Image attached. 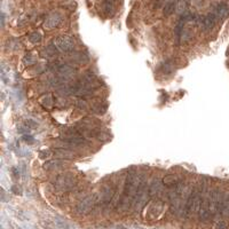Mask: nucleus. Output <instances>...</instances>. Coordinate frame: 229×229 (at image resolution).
Listing matches in <instances>:
<instances>
[{"label": "nucleus", "instance_id": "nucleus-21", "mask_svg": "<svg viewBox=\"0 0 229 229\" xmlns=\"http://www.w3.org/2000/svg\"><path fill=\"white\" fill-rule=\"evenodd\" d=\"M76 105H77L79 109H86L87 108V104H86V102H85L84 100H78V101L76 102Z\"/></svg>", "mask_w": 229, "mask_h": 229}, {"label": "nucleus", "instance_id": "nucleus-17", "mask_svg": "<svg viewBox=\"0 0 229 229\" xmlns=\"http://www.w3.org/2000/svg\"><path fill=\"white\" fill-rule=\"evenodd\" d=\"M175 9H176V2L169 1V2H167V4L165 5V7H164V15H165V16H169L171 14H173V12H174Z\"/></svg>", "mask_w": 229, "mask_h": 229}, {"label": "nucleus", "instance_id": "nucleus-18", "mask_svg": "<svg viewBox=\"0 0 229 229\" xmlns=\"http://www.w3.org/2000/svg\"><path fill=\"white\" fill-rule=\"evenodd\" d=\"M36 62H37V57L33 54H31V53H28V54L24 56V59H23V63L28 66L35 64Z\"/></svg>", "mask_w": 229, "mask_h": 229}, {"label": "nucleus", "instance_id": "nucleus-3", "mask_svg": "<svg viewBox=\"0 0 229 229\" xmlns=\"http://www.w3.org/2000/svg\"><path fill=\"white\" fill-rule=\"evenodd\" d=\"M53 44L55 45V47L57 48V50L63 52V53H68L71 52L75 47V42H73L72 38H70L69 36H60L57 38H55Z\"/></svg>", "mask_w": 229, "mask_h": 229}, {"label": "nucleus", "instance_id": "nucleus-10", "mask_svg": "<svg viewBox=\"0 0 229 229\" xmlns=\"http://www.w3.org/2000/svg\"><path fill=\"white\" fill-rule=\"evenodd\" d=\"M101 7H102V11L105 13L107 15H109V16L114 15V2H112V0H104L102 2V5H101Z\"/></svg>", "mask_w": 229, "mask_h": 229}, {"label": "nucleus", "instance_id": "nucleus-5", "mask_svg": "<svg viewBox=\"0 0 229 229\" xmlns=\"http://www.w3.org/2000/svg\"><path fill=\"white\" fill-rule=\"evenodd\" d=\"M95 204V200H94V197H86L84 198L81 202H79V204L77 205V211L79 213H87L92 210V207L94 206Z\"/></svg>", "mask_w": 229, "mask_h": 229}, {"label": "nucleus", "instance_id": "nucleus-12", "mask_svg": "<svg viewBox=\"0 0 229 229\" xmlns=\"http://www.w3.org/2000/svg\"><path fill=\"white\" fill-rule=\"evenodd\" d=\"M56 52H57V48L55 47V45L52 42L50 45H48L46 48L44 49L41 52V54L44 57H46V59H49V57H52V56H54L56 54Z\"/></svg>", "mask_w": 229, "mask_h": 229}, {"label": "nucleus", "instance_id": "nucleus-14", "mask_svg": "<svg viewBox=\"0 0 229 229\" xmlns=\"http://www.w3.org/2000/svg\"><path fill=\"white\" fill-rule=\"evenodd\" d=\"M160 189H162V183H160L158 180H155V181H152L151 186L149 187V191H148V194H149L150 196L156 195L157 193L160 191Z\"/></svg>", "mask_w": 229, "mask_h": 229}, {"label": "nucleus", "instance_id": "nucleus-11", "mask_svg": "<svg viewBox=\"0 0 229 229\" xmlns=\"http://www.w3.org/2000/svg\"><path fill=\"white\" fill-rule=\"evenodd\" d=\"M63 165H64L63 162L55 159V160H49V162L44 164V169H47V171H54V169H61Z\"/></svg>", "mask_w": 229, "mask_h": 229}, {"label": "nucleus", "instance_id": "nucleus-22", "mask_svg": "<svg viewBox=\"0 0 229 229\" xmlns=\"http://www.w3.org/2000/svg\"><path fill=\"white\" fill-rule=\"evenodd\" d=\"M44 102H46L44 105H46L47 108H49V107H52V103H53V101H52V97L50 96H45L44 97Z\"/></svg>", "mask_w": 229, "mask_h": 229}, {"label": "nucleus", "instance_id": "nucleus-7", "mask_svg": "<svg viewBox=\"0 0 229 229\" xmlns=\"http://www.w3.org/2000/svg\"><path fill=\"white\" fill-rule=\"evenodd\" d=\"M212 14L217 17V20H224L229 15V8L226 4H219L217 7L213 9Z\"/></svg>", "mask_w": 229, "mask_h": 229}, {"label": "nucleus", "instance_id": "nucleus-2", "mask_svg": "<svg viewBox=\"0 0 229 229\" xmlns=\"http://www.w3.org/2000/svg\"><path fill=\"white\" fill-rule=\"evenodd\" d=\"M75 185H76V178L72 173H63V174L59 175L54 182L55 188L60 191L70 190L75 187Z\"/></svg>", "mask_w": 229, "mask_h": 229}, {"label": "nucleus", "instance_id": "nucleus-25", "mask_svg": "<svg viewBox=\"0 0 229 229\" xmlns=\"http://www.w3.org/2000/svg\"><path fill=\"white\" fill-rule=\"evenodd\" d=\"M13 191H14V193H18L20 195L22 194V191H21V189H16V186H13Z\"/></svg>", "mask_w": 229, "mask_h": 229}, {"label": "nucleus", "instance_id": "nucleus-9", "mask_svg": "<svg viewBox=\"0 0 229 229\" xmlns=\"http://www.w3.org/2000/svg\"><path fill=\"white\" fill-rule=\"evenodd\" d=\"M54 155L57 158H60V159H71L75 157L72 151L68 150L66 148H57L56 150H55Z\"/></svg>", "mask_w": 229, "mask_h": 229}, {"label": "nucleus", "instance_id": "nucleus-1", "mask_svg": "<svg viewBox=\"0 0 229 229\" xmlns=\"http://www.w3.org/2000/svg\"><path fill=\"white\" fill-rule=\"evenodd\" d=\"M141 181H142V179L138 176L136 173H130L127 175L124 193H123L121 200V204L123 205L124 209H126L131 204H133V200H134V197L136 195V191H138V188H139Z\"/></svg>", "mask_w": 229, "mask_h": 229}, {"label": "nucleus", "instance_id": "nucleus-6", "mask_svg": "<svg viewBox=\"0 0 229 229\" xmlns=\"http://www.w3.org/2000/svg\"><path fill=\"white\" fill-rule=\"evenodd\" d=\"M217 17L210 13V14H207L205 17L202 18V22H200V24H202V28H203V30L204 31H210L212 30L213 28H214V25L217 23Z\"/></svg>", "mask_w": 229, "mask_h": 229}, {"label": "nucleus", "instance_id": "nucleus-19", "mask_svg": "<svg viewBox=\"0 0 229 229\" xmlns=\"http://www.w3.org/2000/svg\"><path fill=\"white\" fill-rule=\"evenodd\" d=\"M41 35H40V32H38V31H35V32H32L30 36H29V39H30L31 42H33V44H38V42L41 41Z\"/></svg>", "mask_w": 229, "mask_h": 229}, {"label": "nucleus", "instance_id": "nucleus-26", "mask_svg": "<svg viewBox=\"0 0 229 229\" xmlns=\"http://www.w3.org/2000/svg\"><path fill=\"white\" fill-rule=\"evenodd\" d=\"M4 22H5V15L1 14V25H2V26H4Z\"/></svg>", "mask_w": 229, "mask_h": 229}, {"label": "nucleus", "instance_id": "nucleus-16", "mask_svg": "<svg viewBox=\"0 0 229 229\" xmlns=\"http://www.w3.org/2000/svg\"><path fill=\"white\" fill-rule=\"evenodd\" d=\"M163 182L166 186H171V187H174L178 183H180L181 181L175 176V175H167L165 179L163 180Z\"/></svg>", "mask_w": 229, "mask_h": 229}, {"label": "nucleus", "instance_id": "nucleus-8", "mask_svg": "<svg viewBox=\"0 0 229 229\" xmlns=\"http://www.w3.org/2000/svg\"><path fill=\"white\" fill-rule=\"evenodd\" d=\"M108 109V103L105 102L104 100H100L97 99L94 102L92 103V110L97 114H103L107 112Z\"/></svg>", "mask_w": 229, "mask_h": 229}, {"label": "nucleus", "instance_id": "nucleus-20", "mask_svg": "<svg viewBox=\"0 0 229 229\" xmlns=\"http://www.w3.org/2000/svg\"><path fill=\"white\" fill-rule=\"evenodd\" d=\"M50 155H52V151L47 150V149H46V150H41L40 152H39V158L46 159V158H49Z\"/></svg>", "mask_w": 229, "mask_h": 229}, {"label": "nucleus", "instance_id": "nucleus-4", "mask_svg": "<svg viewBox=\"0 0 229 229\" xmlns=\"http://www.w3.org/2000/svg\"><path fill=\"white\" fill-rule=\"evenodd\" d=\"M61 21H62V15H61L60 13L57 12H54L52 13V14H49L47 18L45 20V22H44V26L46 28V29H54L56 28L57 25L61 23Z\"/></svg>", "mask_w": 229, "mask_h": 229}, {"label": "nucleus", "instance_id": "nucleus-23", "mask_svg": "<svg viewBox=\"0 0 229 229\" xmlns=\"http://www.w3.org/2000/svg\"><path fill=\"white\" fill-rule=\"evenodd\" d=\"M215 228L217 229H228V226H227V223L224 222V221H220V222L217 223Z\"/></svg>", "mask_w": 229, "mask_h": 229}, {"label": "nucleus", "instance_id": "nucleus-24", "mask_svg": "<svg viewBox=\"0 0 229 229\" xmlns=\"http://www.w3.org/2000/svg\"><path fill=\"white\" fill-rule=\"evenodd\" d=\"M23 139H24V141L26 143H30V145L33 143V136H31V135H24Z\"/></svg>", "mask_w": 229, "mask_h": 229}, {"label": "nucleus", "instance_id": "nucleus-13", "mask_svg": "<svg viewBox=\"0 0 229 229\" xmlns=\"http://www.w3.org/2000/svg\"><path fill=\"white\" fill-rule=\"evenodd\" d=\"M70 59H71V61L76 62V63H86L87 61L90 60V57H88L87 55L83 54V53H80V52H78V53H73Z\"/></svg>", "mask_w": 229, "mask_h": 229}, {"label": "nucleus", "instance_id": "nucleus-15", "mask_svg": "<svg viewBox=\"0 0 229 229\" xmlns=\"http://www.w3.org/2000/svg\"><path fill=\"white\" fill-rule=\"evenodd\" d=\"M162 71H163V73H165V75H171V73L173 72V69H174V66H173V62L172 61H165L163 64H162Z\"/></svg>", "mask_w": 229, "mask_h": 229}]
</instances>
